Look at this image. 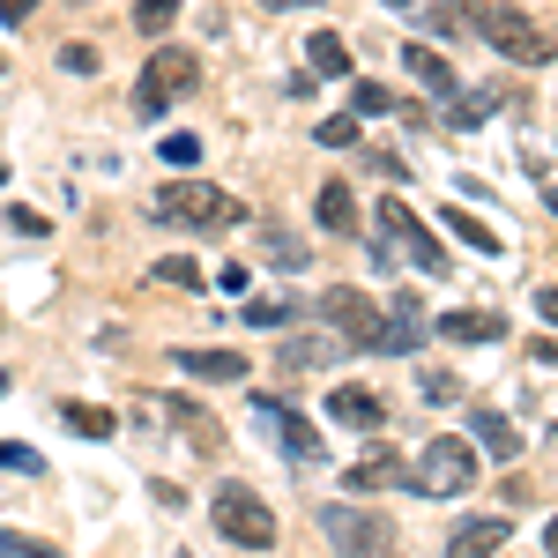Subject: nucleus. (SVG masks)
<instances>
[{"instance_id": "f257e3e1", "label": "nucleus", "mask_w": 558, "mask_h": 558, "mask_svg": "<svg viewBox=\"0 0 558 558\" xmlns=\"http://www.w3.org/2000/svg\"><path fill=\"white\" fill-rule=\"evenodd\" d=\"M149 216H157V223H179V231H194V239H216L231 216H246V209H239L223 186H209V179H172V186H157Z\"/></svg>"}, {"instance_id": "f03ea898", "label": "nucleus", "mask_w": 558, "mask_h": 558, "mask_svg": "<svg viewBox=\"0 0 558 558\" xmlns=\"http://www.w3.org/2000/svg\"><path fill=\"white\" fill-rule=\"evenodd\" d=\"M209 521H216V536L239 544V551H276V514H268V499L254 484H216Z\"/></svg>"}, {"instance_id": "7ed1b4c3", "label": "nucleus", "mask_w": 558, "mask_h": 558, "mask_svg": "<svg viewBox=\"0 0 558 558\" xmlns=\"http://www.w3.org/2000/svg\"><path fill=\"white\" fill-rule=\"evenodd\" d=\"M476 484V439H425L410 462V492L417 499H462Z\"/></svg>"}, {"instance_id": "20e7f679", "label": "nucleus", "mask_w": 558, "mask_h": 558, "mask_svg": "<svg viewBox=\"0 0 558 558\" xmlns=\"http://www.w3.org/2000/svg\"><path fill=\"white\" fill-rule=\"evenodd\" d=\"M186 89H202V60L179 52V45H157L149 68H142V83H134V112H142V120H165L172 97H186Z\"/></svg>"}, {"instance_id": "39448f33", "label": "nucleus", "mask_w": 558, "mask_h": 558, "mask_svg": "<svg viewBox=\"0 0 558 558\" xmlns=\"http://www.w3.org/2000/svg\"><path fill=\"white\" fill-rule=\"evenodd\" d=\"M476 38L492 45V52H507V60H521V68H544L551 60V38L521 8H499V0H476Z\"/></svg>"}, {"instance_id": "423d86ee", "label": "nucleus", "mask_w": 558, "mask_h": 558, "mask_svg": "<svg viewBox=\"0 0 558 558\" xmlns=\"http://www.w3.org/2000/svg\"><path fill=\"white\" fill-rule=\"evenodd\" d=\"M320 320L343 336L350 350H380L387 343V313L365 291H350V283H336V291H320Z\"/></svg>"}, {"instance_id": "0eeeda50", "label": "nucleus", "mask_w": 558, "mask_h": 558, "mask_svg": "<svg viewBox=\"0 0 558 558\" xmlns=\"http://www.w3.org/2000/svg\"><path fill=\"white\" fill-rule=\"evenodd\" d=\"M373 231H380V246H402L425 276H447V246L410 216V202H380V209H373Z\"/></svg>"}, {"instance_id": "6e6552de", "label": "nucleus", "mask_w": 558, "mask_h": 558, "mask_svg": "<svg viewBox=\"0 0 558 558\" xmlns=\"http://www.w3.org/2000/svg\"><path fill=\"white\" fill-rule=\"evenodd\" d=\"M320 529H328V544L350 558H380L395 544V521L387 514H357V507H320Z\"/></svg>"}, {"instance_id": "1a4fd4ad", "label": "nucleus", "mask_w": 558, "mask_h": 558, "mask_svg": "<svg viewBox=\"0 0 558 558\" xmlns=\"http://www.w3.org/2000/svg\"><path fill=\"white\" fill-rule=\"evenodd\" d=\"M254 410L260 417H268V425H276V439H283V454H291V462H320V454H328V447H320V432L305 425L299 410H283V402H276V395H254Z\"/></svg>"}, {"instance_id": "9d476101", "label": "nucleus", "mask_w": 558, "mask_h": 558, "mask_svg": "<svg viewBox=\"0 0 558 558\" xmlns=\"http://www.w3.org/2000/svg\"><path fill=\"white\" fill-rule=\"evenodd\" d=\"M328 417H336V425H350V432H380L387 425V402H380V387L343 380V387H328Z\"/></svg>"}, {"instance_id": "9b49d317", "label": "nucleus", "mask_w": 558, "mask_h": 558, "mask_svg": "<svg viewBox=\"0 0 558 558\" xmlns=\"http://www.w3.org/2000/svg\"><path fill=\"white\" fill-rule=\"evenodd\" d=\"M343 492L350 499H373V492H410V462L402 454H365L343 470Z\"/></svg>"}, {"instance_id": "f8f14e48", "label": "nucleus", "mask_w": 558, "mask_h": 558, "mask_svg": "<svg viewBox=\"0 0 558 558\" xmlns=\"http://www.w3.org/2000/svg\"><path fill=\"white\" fill-rule=\"evenodd\" d=\"M507 536H514V521H507V514L462 521V529L447 536V558H492V551H507Z\"/></svg>"}, {"instance_id": "ddd939ff", "label": "nucleus", "mask_w": 558, "mask_h": 558, "mask_svg": "<svg viewBox=\"0 0 558 558\" xmlns=\"http://www.w3.org/2000/svg\"><path fill=\"white\" fill-rule=\"evenodd\" d=\"M179 373L186 380H216V387H239L254 365H246V350H179Z\"/></svg>"}, {"instance_id": "4468645a", "label": "nucleus", "mask_w": 558, "mask_h": 558, "mask_svg": "<svg viewBox=\"0 0 558 558\" xmlns=\"http://www.w3.org/2000/svg\"><path fill=\"white\" fill-rule=\"evenodd\" d=\"M439 336H447V343H499V336H507V320H499V313H476V305H462V313H439Z\"/></svg>"}, {"instance_id": "2eb2a0df", "label": "nucleus", "mask_w": 558, "mask_h": 558, "mask_svg": "<svg viewBox=\"0 0 558 558\" xmlns=\"http://www.w3.org/2000/svg\"><path fill=\"white\" fill-rule=\"evenodd\" d=\"M402 68H410V75H417L432 97H462V75H454L439 52H425V45H402Z\"/></svg>"}, {"instance_id": "dca6fc26", "label": "nucleus", "mask_w": 558, "mask_h": 558, "mask_svg": "<svg viewBox=\"0 0 558 558\" xmlns=\"http://www.w3.org/2000/svg\"><path fill=\"white\" fill-rule=\"evenodd\" d=\"M470 439L484 447V454H499V462H514V454H521L514 417H499V410H476V417H470Z\"/></svg>"}, {"instance_id": "f3484780", "label": "nucleus", "mask_w": 558, "mask_h": 558, "mask_svg": "<svg viewBox=\"0 0 558 558\" xmlns=\"http://www.w3.org/2000/svg\"><path fill=\"white\" fill-rule=\"evenodd\" d=\"M313 209H320V231H336V239H350V231H357V194H350V179H328Z\"/></svg>"}, {"instance_id": "a211bd4d", "label": "nucleus", "mask_w": 558, "mask_h": 558, "mask_svg": "<svg viewBox=\"0 0 558 558\" xmlns=\"http://www.w3.org/2000/svg\"><path fill=\"white\" fill-rule=\"evenodd\" d=\"M425 31H432V38H462V31H470V38H476V0H432Z\"/></svg>"}, {"instance_id": "6ab92c4d", "label": "nucleus", "mask_w": 558, "mask_h": 558, "mask_svg": "<svg viewBox=\"0 0 558 558\" xmlns=\"http://www.w3.org/2000/svg\"><path fill=\"white\" fill-rule=\"evenodd\" d=\"M305 60H313V75H350V45H343V31H313Z\"/></svg>"}, {"instance_id": "aec40b11", "label": "nucleus", "mask_w": 558, "mask_h": 558, "mask_svg": "<svg viewBox=\"0 0 558 558\" xmlns=\"http://www.w3.org/2000/svg\"><path fill=\"white\" fill-rule=\"evenodd\" d=\"M260 254L276 260V268H291V276H299L305 260H313V246H305L299 231H276V223H268V231H260Z\"/></svg>"}, {"instance_id": "412c9836", "label": "nucleus", "mask_w": 558, "mask_h": 558, "mask_svg": "<svg viewBox=\"0 0 558 558\" xmlns=\"http://www.w3.org/2000/svg\"><path fill=\"white\" fill-rule=\"evenodd\" d=\"M439 216H447V231H454L462 246H476V254H499V231H492V223H476L470 209H439Z\"/></svg>"}, {"instance_id": "4be33fe9", "label": "nucleus", "mask_w": 558, "mask_h": 558, "mask_svg": "<svg viewBox=\"0 0 558 558\" xmlns=\"http://www.w3.org/2000/svg\"><path fill=\"white\" fill-rule=\"evenodd\" d=\"M336 350H343V336H336V343H299V336H291V343L276 350V357H283V373H305V365H328Z\"/></svg>"}, {"instance_id": "5701e85b", "label": "nucleus", "mask_w": 558, "mask_h": 558, "mask_svg": "<svg viewBox=\"0 0 558 558\" xmlns=\"http://www.w3.org/2000/svg\"><path fill=\"white\" fill-rule=\"evenodd\" d=\"M172 15H179V0H134V31H142V38H165Z\"/></svg>"}, {"instance_id": "b1692460", "label": "nucleus", "mask_w": 558, "mask_h": 558, "mask_svg": "<svg viewBox=\"0 0 558 558\" xmlns=\"http://www.w3.org/2000/svg\"><path fill=\"white\" fill-rule=\"evenodd\" d=\"M60 417L83 432V439H112V410H97V402H68Z\"/></svg>"}, {"instance_id": "393cba45", "label": "nucleus", "mask_w": 558, "mask_h": 558, "mask_svg": "<svg viewBox=\"0 0 558 558\" xmlns=\"http://www.w3.org/2000/svg\"><path fill=\"white\" fill-rule=\"evenodd\" d=\"M417 387H425V402H432V410L462 402V380H454V373H439V365H425V373H417Z\"/></svg>"}, {"instance_id": "a878e982", "label": "nucleus", "mask_w": 558, "mask_h": 558, "mask_svg": "<svg viewBox=\"0 0 558 558\" xmlns=\"http://www.w3.org/2000/svg\"><path fill=\"white\" fill-rule=\"evenodd\" d=\"M0 558H60V544H45V536H23V529H0Z\"/></svg>"}, {"instance_id": "bb28decb", "label": "nucleus", "mask_w": 558, "mask_h": 558, "mask_svg": "<svg viewBox=\"0 0 558 558\" xmlns=\"http://www.w3.org/2000/svg\"><path fill=\"white\" fill-rule=\"evenodd\" d=\"M157 157H165L172 172H194V165H202V134H165V149H157Z\"/></svg>"}, {"instance_id": "cd10ccee", "label": "nucleus", "mask_w": 558, "mask_h": 558, "mask_svg": "<svg viewBox=\"0 0 558 558\" xmlns=\"http://www.w3.org/2000/svg\"><path fill=\"white\" fill-rule=\"evenodd\" d=\"M0 470H15V476H45V454H38V447H23V439H0Z\"/></svg>"}, {"instance_id": "c85d7f7f", "label": "nucleus", "mask_w": 558, "mask_h": 558, "mask_svg": "<svg viewBox=\"0 0 558 558\" xmlns=\"http://www.w3.org/2000/svg\"><path fill=\"white\" fill-rule=\"evenodd\" d=\"M350 112L380 120V112H395V89H387V83H357V89H350Z\"/></svg>"}, {"instance_id": "c756f323", "label": "nucleus", "mask_w": 558, "mask_h": 558, "mask_svg": "<svg viewBox=\"0 0 558 558\" xmlns=\"http://www.w3.org/2000/svg\"><path fill=\"white\" fill-rule=\"evenodd\" d=\"M313 142H320V149H350V142H357V112H336V120H320V128H313Z\"/></svg>"}, {"instance_id": "7c9ffc66", "label": "nucleus", "mask_w": 558, "mask_h": 558, "mask_svg": "<svg viewBox=\"0 0 558 558\" xmlns=\"http://www.w3.org/2000/svg\"><path fill=\"white\" fill-rule=\"evenodd\" d=\"M149 276H157V283H179V291H202V268H194V260H186V254L157 260V268H149Z\"/></svg>"}, {"instance_id": "2f4dec72", "label": "nucleus", "mask_w": 558, "mask_h": 558, "mask_svg": "<svg viewBox=\"0 0 558 558\" xmlns=\"http://www.w3.org/2000/svg\"><path fill=\"white\" fill-rule=\"evenodd\" d=\"M246 320H254V328H283L291 305H283V299H254V305H246Z\"/></svg>"}, {"instance_id": "473e14b6", "label": "nucleus", "mask_w": 558, "mask_h": 558, "mask_svg": "<svg viewBox=\"0 0 558 558\" xmlns=\"http://www.w3.org/2000/svg\"><path fill=\"white\" fill-rule=\"evenodd\" d=\"M60 68H68V75H97V45H68Z\"/></svg>"}, {"instance_id": "72a5a7b5", "label": "nucleus", "mask_w": 558, "mask_h": 558, "mask_svg": "<svg viewBox=\"0 0 558 558\" xmlns=\"http://www.w3.org/2000/svg\"><path fill=\"white\" fill-rule=\"evenodd\" d=\"M216 283H223V291H231V299H246V283H254V268H246V260H231V268H223V276H216Z\"/></svg>"}, {"instance_id": "f704fd0d", "label": "nucleus", "mask_w": 558, "mask_h": 558, "mask_svg": "<svg viewBox=\"0 0 558 558\" xmlns=\"http://www.w3.org/2000/svg\"><path fill=\"white\" fill-rule=\"evenodd\" d=\"M529 357H536V365H551V373H558V336H529Z\"/></svg>"}, {"instance_id": "c9c22d12", "label": "nucleus", "mask_w": 558, "mask_h": 558, "mask_svg": "<svg viewBox=\"0 0 558 558\" xmlns=\"http://www.w3.org/2000/svg\"><path fill=\"white\" fill-rule=\"evenodd\" d=\"M8 223H15L23 239H38V231H45V216H38V209H8Z\"/></svg>"}, {"instance_id": "e433bc0d", "label": "nucleus", "mask_w": 558, "mask_h": 558, "mask_svg": "<svg viewBox=\"0 0 558 558\" xmlns=\"http://www.w3.org/2000/svg\"><path fill=\"white\" fill-rule=\"evenodd\" d=\"M38 15V0H0V23H31Z\"/></svg>"}, {"instance_id": "4c0bfd02", "label": "nucleus", "mask_w": 558, "mask_h": 558, "mask_svg": "<svg viewBox=\"0 0 558 558\" xmlns=\"http://www.w3.org/2000/svg\"><path fill=\"white\" fill-rule=\"evenodd\" d=\"M536 313H544V320H558V291H536Z\"/></svg>"}, {"instance_id": "58836bf2", "label": "nucleus", "mask_w": 558, "mask_h": 558, "mask_svg": "<svg viewBox=\"0 0 558 558\" xmlns=\"http://www.w3.org/2000/svg\"><path fill=\"white\" fill-rule=\"evenodd\" d=\"M544 551H551V558H558V521H551V529H544Z\"/></svg>"}, {"instance_id": "ea45409f", "label": "nucleus", "mask_w": 558, "mask_h": 558, "mask_svg": "<svg viewBox=\"0 0 558 558\" xmlns=\"http://www.w3.org/2000/svg\"><path fill=\"white\" fill-rule=\"evenodd\" d=\"M268 8H320V0H268Z\"/></svg>"}, {"instance_id": "a19ab883", "label": "nucleus", "mask_w": 558, "mask_h": 558, "mask_svg": "<svg viewBox=\"0 0 558 558\" xmlns=\"http://www.w3.org/2000/svg\"><path fill=\"white\" fill-rule=\"evenodd\" d=\"M387 8H410V0H387Z\"/></svg>"}, {"instance_id": "79ce46f5", "label": "nucleus", "mask_w": 558, "mask_h": 558, "mask_svg": "<svg viewBox=\"0 0 558 558\" xmlns=\"http://www.w3.org/2000/svg\"><path fill=\"white\" fill-rule=\"evenodd\" d=\"M0 395H8V373H0Z\"/></svg>"}, {"instance_id": "37998d69", "label": "nucleus", "mask_w": 558, "mask_h": 558, "mask_svg": "<svg viewBox=\"0 0 558 558\" xmlns=\"http://www.w3.org/2000/svg\"><path fill=\"white\" fill-rule=\"evenodd\" d=\"M0 179H8V165H0Z\"/></svg>"}, {"instance_id": "c03bdc74", "label": "nucleus", "mask_w": 558, "mask_h": 558, "mask_svg": "<svg viewBox=\"0 0 558 558\" xmlns=\"http://www.w3.org/2000/svg\"><path fill=\"white\" fill-rule=\"evenodd\" d=\"M380 558H387V551H380Z\"/></svg>"}]
</instances>
